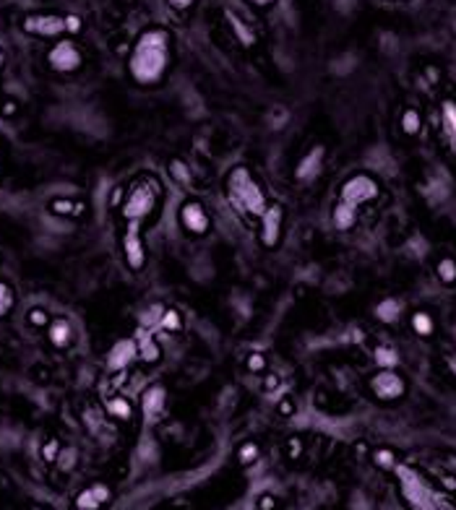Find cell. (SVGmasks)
Returning a JSON list of instances; mask_svg holds the SVG:
<instances>
[{
    "instance_id": "obj_33",
    "label": "cell",
    "mask_w": 456,
    "mask_h": 510,
    "mask_svg": "<svg viewBox=\"0 0 456 510\" xmlns=\"http://www.w3.org/2000/svg\"><path fill=\"white\" fill-rule=\"evenodd\" d=\"M237 458H240V464H250V461H255V458H258V446H255V443H246V446L240 448Z\"/></svg>"
},
{
    "instance_id": "obj_32",
    "label": "cell",
    "mask_w": 456,
    "mask_h": 510,
    "mask_svg": "<svg viewBox=\"0 0 456 510\" xmlns=\"http://www.w3.org/2000/svg\"><path fill=\"white\" fill-rule=\"evenodd\" d=\"M73 464H76V450H73V448L60 450V455H58V466H60L63 471H71Z\"/></svg>"
},
{
    "instance_id": "obj_35",
    "label": "cell",
    "mask_w": 456,
    "mask_h": 510,
    "mask_svg": "<svg viewBox=\"0 0 456 510\" xmlns=\"http://www.w3.org/2000/svg\"><path fill=\"white\" fill-rule=\"evenodd\" d=\"M29 323L32 326H47V312L45 310H32L29 312Z\"/></svg>"
},
{
    "instance_id": "obj_11",
    "label": "cell",
    "mask_w": 456,
    "mask_h": 510,
    "mask_svg": "<svg viewBox=\"0 0 456 510\" xmlns=\"http://www.w3.org/2000/svg\"><path fill=\"white\" fill-rule=\"evenodd\" d=\"M180 224L185 232L201 237L211 229V219L206 214V209H203V203H199V200H185L180 209Z\"/></svg>"
},
{
    "instance_id": "obj_20",
    "label": "cell",
    "mask_w": 456,
    "mask_h": 510,
    "mask_svg": "<svg viewBox=\"0 0 456 510\" xmlns=\"http://www.w3.org/2000/svg\"><path fill=\"white\" fill-rule=\"evenodd\" d=\"M401 312V302L394 300V297H386L383 302H378V308H375V315H378V320H383V323H394V320L399 318Z\"/></svg>"
},
{
    "instance_id": "obj_4",
    "label": "cell",
    "mask_w": 456,
    "mask_h": 510,
    "mask_svg": "<svg viewBox=\"0 0 456 510\" xmlns=\"http://www.w3.org/2000/svg\"><path fill=\"white\" fill-rule=\"evenodd\" d=\"M156 195H159V191H156L154 182H138L136 188L128 193L126 203H123V216H126V221L144 224L146 219L154 214Z\"/></svg>"
},
{
    "instance_id": "obj_25",
    "label": "cell",
    "mask_w": 456,
    "mask_h": 510,
    "mask_svg": "<svg viewBox=\"0 0 456 510\" xmlns=\"http://www.w3.org/2000/svg\"><path fill=\"white\" fill-rule=\"evenodd\" d=\"M420 127H422V120H420V112H417V109H407V112L401 115V130H404L407 136H417Z\"/></svg>"
},
{
    "instance_id": "obj_1",
    "label": "cell",
    "mask_w": 456,
    "mask_h": 510,
    "mask_svg": "<svg viewBox=\"0 0 456 510\" xmlns=\"http://www.w3.org/2000/svg\"><path fill=\"white\" fill-rule=\"evenodd\" d=\"M173 63V34L162 27H149L138 34L128 57V73L138 86H156Z\"/></svg>"
},
{
    "instance_id": "obj_38",
    "label": "cell",
    "mask_w": 456,
    "mask_h": 510,
    "mask_svg": "<svg viewBox=\"0 0 456 510\" xmlns=\"http://www.w3.org/2000/svg\"><path fill=\"white\" fill-rule=\"evenodd\" d=\"M65 24H68V32H71V34H76V32L81 29V18H79V16H65Z\"/></svg>"
},
{
    "instance_id": "obj_31",
    "label": "cell",
    "mask_w": 456,
    "mask_h": 510,
    "mask_svg": "<svg viewBox=\"0 0 456 510\" xmlns=\"http://www.w3.org/2000/svg\"><path fill=\"white\" fill-rule=\"evenodd\" d=\"M373 458H375V464L381 466V469H396V458H394L391 450H383V448H381V450H375Z\"/></svg>"
},
{
    "instance_id": "obj_23",
    "label": "cell",
    "mask_w": 456,
    "mask_h": 510,
    "mask_svg": "<svg viewBox=\"0 0 456 510\" xmlns=\"http://www.w3.org/2000/svg\"><path fill=\"white\" fill-rule=\"evenodd\" d=\"M375 364H378L381 370H394V367L399 364L396 349H391V346H378V349H375Z\"/></svg>"
},
{
    "instance_id": "obj_39",
    "label": "cell",
    "mask_w": 456,
    "mask_h": 510,
    "mask_svg": "<svg viewBox=\"0 0 456 510\" xmlns=\"http://www.w3.org/2000/svg\"><path fill=\"white\" fill-rule=\"evenodd\" d=\"M167 3H170L175 11H188L193 3H196V0H167Z\"/></svg>"
},
{
    "instance_id": "obj_19",
    "label": "cell",
    "mask_w": 456,
    "mask_h": 510,
    "mask_svg": "<svg viewBox=\"0 0 456 510\" xmlns=\"http://www.w3.org/2000/svg\"><path fill=\"white\" fill-rule=\"evenodd\" d=\"M441 118H443V130H446L448 141L456 149V102L446 99L441 104Z\"/></svg>"
},
{
    "instance_id": "obj_15",
    "label": "cell",
    "mask_w": 456,
    "mask_h": 510,
    "mask_svg": "<svg viewBox=\"0 0 456 510\" xmlns=\"http://www.w3.org/2000/svg\"><path fill=\"white\" fill-rule=\"evenodd\" d=\"M136 346H138V357L144 359V362H159V357H162V349L156 344V338L152 336V331H146V328H138L136 333Z\"/></svg>"
},
{
    "instance_id": "obj_14",
    "label": "cell",
    "mask_w": 456,
    "mask_h": 510,
    "mask_svg": "<svg viewBox=\"0 0 456 510\" xmlns=\"http://www.w3.org/2000/svg\"><path fill=\"white\" fill-rule=\"evenodd\" d=\"M136 357H138L136 341H133V338H123V341H118V344L107 352V370L120 373V370H126Z\"/></svg>"
},
{
    "instance_id": "obj_13",
    "label": "cell",
    "mask_w": 456,
    "mask_h": 510,
    "mask_svg": "<svg viewBox=\"0 0 456 510\" xmlns=\"http://www.w3.org/2000/svg\"><path fill=\"white\" fill-rule=\"evenodd\" d=\"M323 159H326L323 146H313L308 154L297 162V167H295V177L300 182H313L321 174V170H323Z\"/></svg>"
},
{
    "instance_id": "obj_12",
    "label": "cell",
    "mask_w": 456,
    "mask_h": 510,
    "mask_svg": "<svg viewBox=\"0 0 456 510\" xmlns=\"http://www.w3.org/2000/svg\"><path fill=\"white\" fill-rule=\"evenodd\" d=\"M164 406H167V391L162 385H149L141 393V411H144V419L149 425L159 422V417L164 414Z\"/></svg>"
},
{
    "instance_id": "obj_5",
    "label": "cell",
    "mask_w": 456,
    "mask_h": 510,
    "mask_svg": "<svg viewBox=\"0 0 456 510\" xmlns=\"http://www.w3.org/2000/svg\"><path fill=\"white\" fill-rule=\"evenodd\" d=\"M378 193H381L378 180L370 177V174L360 172V174L347 177L344 185H342V191H339V200H342V203H349V206H355V209H360L363 203L378 198Z\"/></svg>"
},
{
    "instance_id": "obj_24",
    "label": "cell",
    "mask_w": 456,
    "mask_h": 510,
    "mask_svg": "<svg viewBox=\"0 0 456 510\" xmlns=\"http://www.w3.org/2000/svg\"><path fill=\"white\" fill-rule=\"evenodd\" d=\"M162 315H164L162 305H152L149 310H144V312H141V328H146V331L159 328V323H162Z\"/></svg>"
},
{
    "instance_id": "obj_26",
    "label": "cell",
    "mask_w": 456,
    "mask_h": 510,
    "mask_svg": "<svg viewBox=\"0 0 456 510\" xmlns=\"http://www.w3.org/2000/svg\"><path fill=\"white\" fill-rule=\"evenodd\" d=\"M412 328H415L417 336H430L436 326H433V318H430L428 312H415L412 315Z\"/></svg>"
},
{
    "instance_id": "obj_2",
    "label": "cell",
    "mask_w": 456,
    "mask_h": 510,
    "mask_svg": "<svg viewBox=\"0 0 456 510\" xmlns=\"http://www.w3.org/2000/svg\"><path fill=\"white\" fill-rule=\"evenodd\" d=\"M394 471H396V479H399L401 495L412 505V510H456V502L446 497L441 490H436L412 466H396Z\"/></svg>"
},
{
    "instance_id": "obj_3",
    "label": "cell",
    "mask_w": 456,
    "mask_h": 510,
    "mask_svg": "<svg viewBox=\"0 0 456 510\" xmlns=\"http://www.w3.org/2000/svg\"><path fill=\"white\" fill-rule=\"evenodd\" d=\"M227 198L237 211H243L248 216H258L266 211L269 200H266L264 188L258 185L248 167H232L227 174Z\"/></svg>"
},
{
    "instance_id": "obj_43",
    "label": "cell",
    "mask_w": 456,
    "mask_h": 510,
    "mask_svg": "<svg viewBox=\"0 0 456 510\" xmlns=\"http://www.w3.org/2000/svg\"><path fill=\"white\" fill-rule=\"evenodd\" d=\"M36 510H39V508H36Z\"/></svg>"
},
{
    "instance_id": "obj_8",
    "label": "cell",
    "mask_w": 456,
    "mask_h": 510,
    "mask_svg": "<svg viewBox=\"0 0 456 510\" xmlns=\"http://www.w3.org/2000/svg\"><path fill=\"white\" fill-rule=\"evenodd\" d=\"M370 391H373L375 399L396 401L407 393V382H404V378L396 370H378L370 378Z\"/></svg>"
},
{
    "instance_id": "obj_40",
    "label": "cell",
    "mask_w": 456,
    "mask_h": 510,
    "mask_svg": "<svg viewBox=\"0 0 456 510\" xmlns=\"http://www.w3.org/2000/svg\"><path fill=\"white\" fill-rule=\"evenodd\" d=\"M253 6H261V8H266V6H271V3H276V0H250Z\"/></svg>"
},
{
    "instance_id": "obj_10",
    "label": "cell",
    "mask_w": 456,
    "mask_h": 510,
    "mask_svg": "<svg viewBox=\"0 0 456 510\" xmlns=\"http://www.w3.org/2000/svg\"><path fill=\"white\" fill-rule=\"evenodd\" d=\"M282 227H284V209L279 203H269L266 211L261 214V242H264V247L279 245Z\"/></svg>"
},
{
    "instance_id": "obj_36",
    "label": "cell",
    "mask_w": 456,
    "mask_h": 510,
    "mask_svg": "<svg viewBox=\"0 0 456 510\" xmlns=\"http://www.w3.org/2000/svg\"><path fill=\"white\" fill-rule=\"evenodd\" d=\"M264 367H266V359L261 354H250V357H248V370L258 373V370H264Z\"/></svg>"
},
{
    "instance_id": "obj_7",
    "label": "cell",
    "mask_w": 456,
    "mask_h": 510,
    "mask_svg": "<svg viewBox=\"0 0 456 510\" xmlns=\"http://www.w3.org/2000/svg\"><path fill=\"white\" fill-rule=\"evenodd\" d=\"M21 29L32 36H60L68 32V24H65V16H58V13H29Z\"/></svg>"
},
{
    "instance_id": "obj_9",
    "label": "cell",
    "mask_w": 456,
    "mask_h": 510,
    "mask_svg": "<svg viewBox=\"0 0 456 510\" xmlns=\"http://www.w3.org/2000/svg\"><path fill=\"white\" fill-rule=\"evenodd\" d=\"M123 255H126L128 268L141 271L146 263V247L144 237H141V224L138 221H128L126 237H123Z\"/></svg>"
},
{
    "instance_id": "obj_29",
    "label": "cell",
    "mask_w": 456,
    "mask_h": 510,
    "mask_svg": "<svg viewBox=\"0 0 456 510\" xmlns=\"http://www.w3.org/2000/svg\"><path fill=\"white\" fill-rule=\"evenodd\" d=\"M13 308V289L6 282H0V318H6Z\"/></svg>"
},
{
    "instance_id": "obj_21",
    "label": "cell",
    "mask_w": 456,
    "mask_h": 510,
    "mask_svg": "<svg viewBox=\"0 0 456 510\" xmlns=\"http://www.w3.org/2000/svg\"><path fill=\"white\" fill-rule=\"evenodd\" d=\"M107 414L109 417H115V419H130L133 417V406H130V401L128 399H123V396H115V399H109L107 401Z\"/></svg>"
},
{
    "instance_id": "obj_41",
    "label": "cell",
    "mask_w": 456,
    "mask_h": 510,
    "mask_svg": "<svg viewBox=\"0 0 456 510\" xmlns=\"http://www.w3.org/2000/svg\"><path fill=\"white\" fill-rule=\"evenodd\" d=\"M448 367H451V373L456 375V357H448Z\"/></svg>"
},
{
    "instance_id": "obj_22",
    "label": "cell",
    "mask_w": 456,
    "mask_h": 510,
    "mask_svg": "<svg viewBox=\"0 0 456 510\" xmlns=\"http://www.w3.org/2000/svg\"><path fill=\"white\" fill-rule=\"evenodd\" d=\"M227 18H229V27H232V32H235L237 39H240V45H246V47L253 45V42H255L253 29H248L246 21H240V18H237L235 13H227Z\"/></svg>"
},
{
    "instance_id": "obj_27",
    "label": "cell",
    "mask_w": 456,
    "mask_h": 510,
    "mask_svg": "<svg viewBox=\"0 0 456 510\" xmlns=\"http://www.w3.org/2000/svg\"><path fill=\"white\" fill-rule=\"evenodd\" d=\"M438 279L443 284H456V261L454 258H443L441 263H438Z\"/></svg>"
},
{
    "instance_id": "obj_37",
    "label": "cell",
    "mask_w": 456,
    "mask_h": 510,
    "mask_svg": "<svg viewBox=\"0 0 456 510\" xmlns=\"http://www.w3.org/2000/svg\"><path fill=\"white\" fill-rule=\"evenodd\" d=\"M53 211H60V214H71V211H73V203H71V200H55V203H53Z\"/></svg>"
},
{
    "instance_id": "obj_34",
    "label": "cell",
    "mask_w": 456,
    "mask_h": 510,
    "mask_svg": "<svg viewBox=\"0 0 456 510\" xmlns=\"http://www.w3.org/2000/svg\"><path fill=\"white\" fill-rule=\"evenodd\" d=\"M42 455H45L47 461H58V455H60V446H58V440H50L45 446V450H42Z\"/></svg>"
},
{
    "instance_id": "obj_16",
    "label": "cell",
    "mask_w": 456,
    "mask_h": 510,
    "mask_svg": "<svg viewBox=\"0 0 456 510\" xmlns=\"http://www.w3.org/2000/svg\"><path fill=\"white\" fill-rule=\"evenodd\" d=\"M107 500H109L107 487H105V484H94V487L83 490L81 495L76 497V505H79V510H97V508H102Z\"/></svg>"
},
{
    "instance_id": "obj_17",
    "label": "cell",
    "mask_w": 456,
    "mask_h": 510,
    "mask_svg": "<svg viewBox=\"0 0 456 510\" xmlns=\"http://www.w3.org/2000/svg\"><path fill=\"white\" fill-rule=\"evenodd\" d=\"M331 221H334V227L337 229L347 232V229H352L357 224V209L355 206H349V203H342V200H339L337 206H334Z\"/></svg>"
},
{
    "instance_id": "obj_30",
    "label": "cell",
    "mask_w": 456,
    "mask_h": 510,
    "mask_svg": "<svg viewBox=\"0 0 456 510\" xmlns=\"http://www.w3.org/2000/svg\"><path fill=\"white\" fill-rule=\"evenodd\" d=\"M170 170H173V177L180 185H191V172H188V164L180 162V159H173L170 162Z\"/></svg>"
},
{
    "instance_id": "obj_28",
    "label": "cell",
    "mask_w": 456,
    "mask_h": 510,
    "mask_svg": "<svg viewBox=\"0 0 456 510\" xmlns=\"http://www.w3.org/2000/svg\"><path fill=\"white\" fill-rule=\"evenodd\" d=\"M159 328L162 331H167V333H177L182 328V318H180V312L177 310H164V315H162V323H159Z\"/></svg>"
},
{
    "instance_id": "obj_42",
    "label": "cell",
    "mask_w": 456,
    "mask_h": 510,
    "mask_svg": "<svg viewBox=\"0 0 456 510\" xmlns=\"http://www.w3.org/2000/svg\"><path fill=\"white\" fill-rule=\"evenodd\" d=\"M0 65H3V55H0Z\"/></svg>"
},
{
    "instance_id": "obj_18",
    "label": "cell",
    "mask_w": 456,
    "mask_h": 510,
    "mask_svg": "<svg viewBox=\"0 0 456 510\" xmlns=\"http://www.w3.org/2000/svg\"><path fill=\"white\" fill-rule=\"evenodd\" d=\"M73 338V331H71V323L65 318H58L50 323V344L58 346V349H65V346L71 344Z\"/></svg>"
},
{
    "instance_id": "obj_6",
    "label": "cell",
    "mask_w": 456,
    "mask_h": 510,
    "mask_svg": "<svg viewBox=\"0 0 456 510\" xmlns=\"http://www.w3.org/2000/svg\"><path fill=\"white\" fill-rule=\"evenodd\" d=\"M47 63H50V68L58 73H73L81 68L83 57H81V50L76 47V42H71V39H60V42H55V45L50 47Z\"/></svg>"
}]
</instances>
